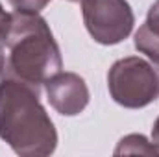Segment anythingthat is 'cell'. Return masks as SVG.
Masks as SVG:
<instances>
[{"instance_id":"obj_8","label":"cell","mask_w":159,"mask_h":157,"mask_svg":"<svg viewBox=\"0 0 159 157\" xmlns=\"http://www.w3.org/2000/svg\"><path fill=\"white\" fill-rule=\"evenodd\" d=\"M15 11H26V13H41L50 0H7Z\"/></svg>"},{"instance_id":"obj_7","label":"cell","mask_w":159,"mask_h":157,"mask_svg":"<svg viewBox=\"0 0 159 157\" xmlns=\"http://www.w3.org/2000/svg\"><path fill=\"white\" fill-rule=\"evenodd\" d=\"M122 154H143V155H159V150L154 146V142H150L144 135L139 133H131L122 137L115 148V155H122Z\"/></svg>"},{"instance_id":"obj_9","label":"cell","mask_w":159,"mask_h":157,"mask_svg":"<svg viewBox=\"0 0 159 157\" xmlns=\"http://www.w3.org/2000/svg\"><path fill=\"white\" fill-rule=\"evenodd\" d=\"M7 24H9V13H6V9L0 4V37H4V32H6Z\"/></svg>"},{"instance_id":"obj_5","label":"cell","mask_w":159,"mask_h":157,"mask_svg":"<svg viewBox=\"0 0 159 157\" xmlns=\"http://www.w3.org/2000/svg\"><path fill=\"white\" fill-rule=\"evenodd\" d=\"M50 105L63 117H76L89 105V87L76 72H57L44 83Z\"/></svg>"},{"instance_id":"obj_6","label":"cell","mask_w":159,"mask_h":157,"mask_svg":"<svg viewBox=\"0 0 159 157\" xmlns=\"http://www.w3.org/2000/svg\"><path fill=\"white\" fill-rule=\"evenodd\" d=\"M135 48L159 65V0H156L146 15L143 26L135 32Z\"/></svg>"},{"instance_id":"obj_11","label":"cell","mask_w":159,"mask_h":157,"mask_svg":"<svg viewBox=\"0 0 159 157\" xmlns=\"http://www.w3.org/2000/svg\"><path fill=\"white\" fill-rule=\"evenodd\" d=\"M6 46H4V41L0 37V76L4 74V70H6Z\"/></svg>"},{"instance_id":"obj_2","label":"cell","mask_w":159,"mask_h":157,"mask_svg":"<svg viewBox=\"0 0 159 157\" xmlns=\"http://www.w3.org/2000/svg\"><path fill=\"white\" fill-rule=\"evenodd\" d=\"M2 41L7 50L6 78L19 79L41 89L63 69L59 44L54 39L48 22L39 13H9V24Z\"/></svg>"},{"instance_id":"obj_1","label":"cell","mask_w":159,"mask_h":157,"mask_svg":"<svg viewBox=\"0 0 159 157\" xmlns=\"http://www.w3.org/2000/svg\"><path fill=\"white\" fill-rule=\"evenodd\" d=\"M0 139L20 157H46L57 148V131L39 100V89L0 79Z\"/></svg>"},{"instance_id":"obj_4","label":"cell","mask_w":159,"mask_h":157,"mask_svg":"<svg viewBox=\"0 0 159 157\" xmlns=\"http://www.w3.org/2000/svg\"><path fill=\"white\" fill-rule=\"evenodd\" d=\"M81 15L89 35L104 46L128 39L135 24L128 0H81Z\"/></svg>"},{"instance_id":"obj_10","label":"cell","mask_w":159,"mask_h":157,"mask_svg":"<svg viewBox=\"0 0 159 157\" xmlns=\"http://www.w3.org/2000/svg\"><path fill=\"white\" fill-rule=\"evenodd\" d=\"M152 142H154V146L159 150V117L156 118L154 128H152Z\"/></svg>"},{"instance_id":"obj_3","label":"cell","mask_w":159,"mask_h":157,"mask_svg":"<svg viewBox=\"0 0 159 157\" xmlns=\"http://www.w3.org/2000/svg\"><path fill=\"white\" fill-rule=\"evenodd\" d=\"M107 89L119 105L143 109L159 98V69L139 56L122 57L107 72Z\"/></svg>"},{"instance_id":"obj_12","label":"cell","mask_w":159,"mask_h":157,"mask_svg":"<svg viewBox=\"0 0 159 157\" xmlns=\"http://www.w3.org/2000/svg\"><path fill=\"white\" fill-rule=\"evenodd\" d=\"M67 2H80V0H67Z\"/></svg>"}]
</instances>
